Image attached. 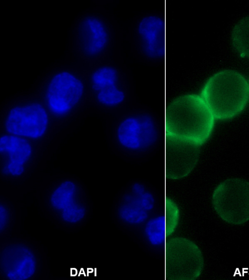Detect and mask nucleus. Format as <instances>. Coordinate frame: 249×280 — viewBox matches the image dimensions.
I'll list each match as a JSON object with an SVG mask.
<instances>
[{"instance_id":"a211bd4d","label":"nucleus","mask_w":249,"mask_h":280,"mask_svg":"<svg viewBox=\"0 0 249 280\" xmlns=\"http://www.w3.org/2000/svg\"><path fill=\"white\" fill-rule=\"evenodd\" d=\"M234 49L241 56L249 58V16L236 24L231 34Z\"/></svg>"},{"instance_id":"4468645a","label":"nucleus","mask_w":249,"mask_h":280,"mask_svg":"<svg viewBox=\"0 0 249 280\" xmlns=\"http://www.w3.org/2000/svg\"><path fill=\"white\" fill-rule=\"evenodd\" d=\"M213 207L224 222L234 225L249 221V182L231 178L220 183L212 196Z\"/></svg>"},{"instance_id":"f3484780","label":"nucleus","mask_w":249,"mask_h":280,"mask_svg":"<svg viewBox=\"0 0 249 280\" xmlns=\"http://www.w3.org/2000/svg\"><path fill=\"white\" fill-rule=\"evenodd\" d=\"M1 188L0 239L21 234L23 195L6 187Z\"/></svg>"},{"instance_id":"0eeeda50","label":"nucleus","mask_w":249,"mask_h":280,"mask_svg":"<svg viewBox=\"0 0 249 280\" xmlns=\"http://www.w3.org/2000/svg\"><path fill=\"white\" fill-rule=\"evenodd\" d=\"M126 39L137 60L166 66V11H148L135 16L126 33Z\"/></svg>"},{"instance_id":"7ed1b4c3","label":"nucleus","mask_w":249,"mask_h":280,"mask_svg":"<svg viewBox=\"0 0 249 280\" xmlns=\"http://www.w3.org/2000/svg\"><path fill=\"white\" fill-rule=\"evenodd\" d=\"M87 86L95 103L115 114L136 103L132 74L122 56L106 58L95 67Z\"/></svg>"},{"instance_id":"9d476101","label":"nucleus","mask_w":249,"mask_h":280,"mask_svg":"<svg viewBox=\"0 0 249 280\" xmlns=\"http://www.w3.org/2000/svg\"><path fill=\"white\" fill-rule=\"evenodd\" d=\"M200 95L215 119L227 120L245 108L249 97V83L240 73L222 70L207 80Z\"/></svg>"},{"instance_id":"20e7f679","label":"nucleus","mask_w":249,"mask_h":280,"mask_svg":"<svg viewBox=\"0 0 249 280\" xmlns=\"http://www.w3.org/2000/svg\"><path fill=\"white\" fill-rule=\"evenodd\" d=\"M166 194H161L146 181H129L115 198L112 219L118 228L130 238L153 216L165 211Z\"/></svg>"},{"instance_id":"6e6552de","label":"nucleus","mask_w":249,"mask_h":280,"mask_svg":"<svg viewBox=\"0 0 249 280\" xmlns=\"http://www.w3.org/2000/svg\"><path fill=\"white\" fill-rule=\"evenodd\" d=\"M82 76L70 69L59 70L44 83L39 98L54 124L72 116L83 104L88 90Z\"/></svg>"},{"instance_id":"9b49d317","label":"nucleus","mask_w":249,"mask_h":280,"mask_svg":"<svg viewBox=\"0 0 249 280\" xmlns=\"http://www.w3.org/2000/svg\"><path fill=\"white\" fill-rule=\"evenodd\" d=\"M41 143L38 141L1 132L0 176L1 181L9 185L6 187L17 192V187H19V193L23 195L22 187L28 181Z\"/></svg>"},{"instance_id":"423d86ee","label":"nucleus","mask_w":249,"mask_h":280,"mask_svg":"<svg viewBox=\"0 0 249 280\" xmlns=\"http://www.w3.org/2000/svg\"><path fill=\"white\" fill-rule=\"evenodd\" d=\"M165 108L166 134L199 146L208 140L215 118L200 95L179 96Z\"/></svg>"},{"instance_id":"aec40b11","label":"nucleus","mask_w":249,"mask_h":280,"mask_svg":"<svg viewBox=\"0 0 249 280\" xmlns=\"http://www.w3.org/2000/svg\"></svg>"},{"instance_id":"6ab92c4d","label":"nucleus","mask_w":249,"mask_h":280,"mask_svg":"<svg viewBox=\"0 0 249 280\" xmlns=\"http://www.w3.org/2000/svg\"><path fill=\"white\" fill-rule=\"evenodd\" d=\"M180 218V211L178 205L166 196L165 221L167 238L176 230Z\"/></svg>"},{"instance_id":"39448f33","label":"nucleus","mask_w":249,"mask_h":280,"mask_svg":"<svg viewBox=\"0 0 249 280\" xmlns=\"http://www.w3.org/2000/svg\"><path fill=\"white\" fill-rule=\"evenodd\" d=\"M0 262L1 280L53 279L43 245L22 234L0 239Z\"/></svg>"},{"instance_id":"f257e3e1","label":"nucleus","mask_w":249,"mask_h":280,"mask_svg":"<svg viewBox=\"0 0 249 280\" xmlns=\"http://www.w3.org/2000/svg\"><path fill=\"white\" fill-rule=\"evenodd\" d=\"M165 121L149 107L136 103L115 114L110 133L113 149L126 161L147 160L165 143Z\"/></svg>"},{"instance_id":"f03ea898","label":"nucleus","mask_w":249,"mask_h":280,"mask_svg":"<svg viewBox=\"0 0 249 280\" xmlns=\"http://www.w3.org/2000/svg\"><path fill=\"white\" fill-rule=\"evenodd\" d=\"M36 196L41 214L67 232L84 228L93 212V205L85 186L74 177L46 178L38 186Z\"/></svg>"},{"instance_id":"ddd939ff","label":"nucleus","mask_w":249,"mask_h":280,"mask_svg":"<svg viewBox=\"0 0 249 280\" xmlns=\"http://www.w3.org/2000/svg\"><path fill=\"white\" fill-rule=\"evenodd\" d=\"M165 276L167 280H195L204 266L202 252L193 241L182 236L166 239Z\"/></svg>"},{"instance_id":"dca6fc26","label":"nucleus","mask_w":249,"mask_h":280,"mask_svg":"<svg viewBox=\"0 0 249 280\" xmlns=\"http://www.w3.org/2000/svg\"><path fill=\"white\" fill-rule=\"evenodd\" d=\"M130 238L150 256L165 261L167 239L165 211L150 218Z\"/></svg>"},{"instance_id":"f8f14e48","label":"nucleus","mask_w":249,"mask_h":280,"mask_svg":"<svg viewBox=\"0 0 249 280\" xmlns=\"http://www.w3.org/2000/svg\"><path fill=\"white\" fill-rule=\"evenodd\" d=\"M54 125L38 97L12 104L3 115L1 131L2 133L42 142Z\"/></svg>"},{"instance_id":"2eb2a0df","label":"nucleus","mask_w":249,"mask_h":280,"mask_svg":"<svg viewBox=\"0 0 249 280\" xmlns=\"http://www.w3.org/2000/svg\"><path fill=\"white\" fill-rule=\"evenodd\" d=\"M199 148L193 142L166 134L165 179L179 180L189 175L197 163Z\"/></svg>"},{"instance_id":"1a4fd4ad","label":"nucleus","mask_w":249,"mask_h":280,"mask_svg":"<svg viewBox=\"0 0 249 280\" xmlns=\"http://www.w3.org/2000/svg\"><path fill=\"white\" fill-rule=\"evenodd\" d=\"M77 40L81 54L87 60L122 56L123 31L109 13L83 17L77 27Z\"/></svg>"}]
</instances>
